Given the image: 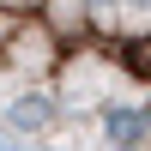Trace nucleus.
<instances>
[{
  "label": "nucleus",
  "instance_id": "nucleus-3",
  "mask_svg": "<svg viewBox=\"0 0 151 151\" xmlns=\"http://www.w3.org/2000/svg\"><path fill=\"white\" fill-rule=\"evenodd\" d=\"M133 6H145V12H151V0H133Z\"/></svg>",
  "mask_w": 151,
  "mask_h": 151
},
{
  "label": "nucleus",
  "instance_id": "nucleus-1",
  "mask_svg": "<svg viewBox=\"0 0 151 151\" xmlns=\"http://www.w3.org/2000/svg\"><path fill=\"white\" fill-rule=\"evenodd\" d=\"M48 121H55V103H48V97H18V103H12V127L18 133H42Z\"/></svg>",
  "mask_w": 151,
  "mask_h": 151
},
{
  "label": "nucleus",
  "instance_id": "nucleus-2",
  "mask_svg": "<svg viewBox=\"0 0 151 151\" xmlns=\"http://www.w3.org/2000/svg\"><path fill=\"white\" fill-rule=\"evenodd\" d=\"M6 30H12V24H6V18H0V36H6Z\"/></svg>",
  "mask_w": 151,
  "mask_h": 151
},
{
  "label": "nucleus",
  "instance_id": "nucleus-4",
  "mask_svg": "<svg viewBox=\"0 0 151 151\" xmlns=\"http://www.w3.org/2000/svg\"><path fill=\"white\" fill-rule=\"evenodd\" d=\"M97 6H103V0H97Z\"/></svg>",
  "mask_w": 151,
  "mask_h": 151
}]
</instances>
